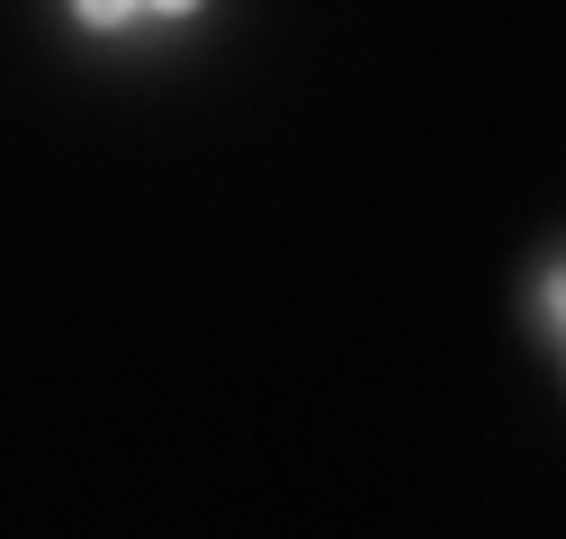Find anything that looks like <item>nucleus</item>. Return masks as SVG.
Listing matches in <instances>:
<instances>
[{
  "label": "nucleus",
  "instance_id": "nucleus-2",
  "mask_svg": "<svg viewBox=\"0 0 566 539\" xmlns=\"http://www.w3.org/2000/svg\"><path fill=\"white\" fill-rule=\"evenodd\" d=\"M154 10H198V0H154Z\"/></svg>",
  "mask_w": 566,
  "mask_h": 539
},
{
  "label": "nucleus",
  "instance_id": "nucleus-1",
  "mask_svg": "<svg viewBox=\"0 0 566 539\" xmlns=\"http://www.w3.org/2000/svg\"><path fill=\"white\" fill-rule=\"evenodd\" d=\"M73 10H82V19H91V28H117V19H126V10H135V0H73Z\"/></svg>",
  "mask_w": 566,
  "mask_h": 539
}]
</instances>
